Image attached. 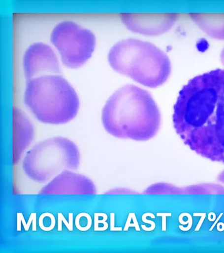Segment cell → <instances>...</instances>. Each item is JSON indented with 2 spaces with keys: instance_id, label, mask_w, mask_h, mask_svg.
Listing matches in <instances>:
<instances>
[{
  "instance_id": "6da1fadb",
  "label": "cell",
  "mask_w": 224,
  "mask_h": 253,
  "mask_svg": "<svg viewBox=\"0 0 224 253\" xmlns=\"http://www.w3.org/2000/svg\"><path fill=\"white\" fill-rule=\"evenodd\" d=\"M175 130L199 156L224 164V69L194 77L174 107Z\"/></svg>"
},
{
  "instance_id": "7a4b0ae2",
  "label": "cell",
  "mask_w": 224,
  "mask_h": 253,
  "mask_svg": "<svg viewBox=\"0 0 224 253\" xmlns=\"http://www.w3.org/2000/svg\"><path fill=\"white\" fill-rule=\"evenodd\" d=\"M101 121L105 129L114 137L144 141L158 132L161 114L149 92L127 84L110 97L103 108Z\"/></svg>"
},
{
  "instance_id": "3957f363",
  "label": "cell",
  "mask_w": 224,
  "mask_h": 253,
  "mask_svg": "<svg viewBox=\"0 0 224 253\" xmlns=\"http://www.w3.org/2000/svg\"><path fill=\"white\" fill-rule=\"evenodd\" d=\"M108 59L113 70L152 88L164 84L172 71L170 60L163 51L137 39L120 41L111 48Z\"/></svg>"
},
{
  "instance_id": "277c9868",
  "label": "cell",
  "mask_w": 224,
  "mask_h": 253,
  "mask_svg": "<svg viewBox=\"0 0 224 253\" xmlns=\"http://www.w3.org/2000/svg\"><path fill=\"white\" fill-rule=\"evenodd\" d=\"M24 103L44 124H67L79 112L78 96L68 82L59 75H46L27 81Z\"/></svg>"
},
{
  "instance_id": "5b68a950",
  "label": "cell",
  "mask_w": 224,
  "mask_h": 253,
  "mask_svg": "<svg viewBox=\"0 0 224 253\" xmlns=\"http://www.w3.org/2000/svg\"><path fill=\"white\" fill-rule=\"evenodd\" d=\"M80 153L74 142L55 137L36 145L24 159L23 169L27 176L39 183L48 182L64 170H76Z\"/></svg>"
},
{
  "instance_id": "8992f818",
  "label": "cell",
  "mask_w": 224,
  "mask_h": 253,
  "mask_svg": "<svg viewBox=\"0 0 224 253\" xmlns=\"http://www.w3.org/2000/svg\"><path fill=\"white\" fill-rule=\"evenodd\" d=\"M51 41L64 66L71 69L86 63L96 45V36L91 31L70 21L58 24L52 31Z\"/></svg>"
},
{
  "instance_id": "52a82bcc",
  "label": "cell",
  "mask_w": 224,
  "mask_h": 253,
  "mask_svg": "<svg viewBox=\"0 0 224 253\" xmlns=\"http://www.w3.org/2000/svg\"><path fill=\"white\" fill-rule=\"evenodd\" d=\"M23 69L27 81L40 76L59 74V62L52 48L46 44H32L24 54Z\"/></svg>"
},
{
  "instance_id": "ba28073f",
  "label": "cell",
  "mask_w": 224,
  "mask_h": 253,
  "mask_svg": "<svg viewBox=\"0 0 224 253\" xmlns=\"http://www.w3.org/2000/svg\"><path fill=\"white\" fill-rule=\"evenodd\" d=\"M121 17L128 29L146 36H158L168 32L177 21L174 13H123Z\"/></svg>"
},
{
  "instance_id": "9c48e42d",
  "label": "cell",
  "mask_w": 224,
  "mask_h": 253,
  "mask_svg": "<svg viewBox=\"0 0 224 253\" xmlns=\"http://www.w3.org/2000/svg\"><path fill=\"white\" fill-rule=\"evenodd\" d=\"M41 194H96L95 185L84 175L64 170L44 186Z\"/></svg>"
},
{
  "instance_id": "30bf717a",
  "label": "cell",
  "mask_w": 224,
  "mask_h": 253,
  "mask_svg": "<svg viewBox=\"0 0 224 253\" xmlns=\"http://www.w3.org/2000/svg\"><path fill=\"white\" fill-rule=\"evenodd\" d=\"M14 162L19 161L24 151L34 138V128L25 113L18 108L13 109Z\"/></svg>"
},
{
  "instance_id": "8fae6325",
  "label": "cell",
  "mask_w": 224,
  "mask_h": 253,
  "mask_svg": "<svg viewBox=\"0 0 224 253\" xmlns=\"http://www.w3.org/2000/svg\"><path fill=\"white\" fill-rule=\"evenodd\" d=\"M190 16L211 38L224 40V13H193Z\"/></svg>"
},
{
  "instance_id": "7c38bea8",
  "label": "cell",
  "mask_w": 224,
  "mask_h": 253,
  "mask_svg": "<svg viewBox=\"0 0 224 253\" xmlns=\"http://www.w3.org/2000/svg\"><path fill=\"white\" fill-rule=\"evenodd\" d=\"M68 217L69 222H67L62 213H59L58 214V231H62V222L64 223L69 231H73V213H69Z\"/></svg>"
},
{
  "instance_id": "4fadbf2b",
  "label": "cell",
  "mask_w": 224,
  "mask_h": 253,
  "mask_svg": "<svg viewBox=\"0 0 224 253\" xmlns=\"http://www.w3.org/2000/svg\"><path fill=\"white\" fill-rule=\"evenodd\" d=\"M218 181L224 183V170L218 175Z\"/></svg>"
},
{
  "instance_id": "5bb4252c",
  "label": "cell",
  "mask_w": 224,
  "mask_h": 253,
  "mask_svg": "<svg viewBox=\"0 0 224 253\" xmlns=\"http://www.w3.org/2000/svg\"><path fill=\"white\" fill-rule=\"evenodd\" d=\"M221 60L222 64L224 65V47L221 52Z\"/></svg>"
}]
</instances>
